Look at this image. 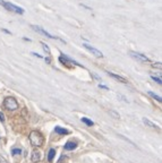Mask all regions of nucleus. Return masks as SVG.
Wrapping results in <instances>:
<instances>
[{
    "instance_id": "nucleus-5",
    "label": "nucleus",
    "mask_w": 162,
    "mask_h": 163,
    "mask_svg": "<svg viewBox=\"0 0 162 163\" xmlns=\"http://www.w3.org/2000/svg\"><path fill=\"white\" fill-rule=\"evenodd\" d=\"M130 56H132L134 59H136L139 62H146V61H150V59L147 58L146 56H144L142 53H138V52H130Z\"/></svg>"
},
{
    "instance_id": "nucleus-1",
    "label": "nucleus",
    "mask_w": 162,
    "mask_h": 163,
    "mask_svg": "<svg viewBox=\"0 0 162 163\" xmlns=\"http://www.w3.org/2000/svg\"><path fill=\"white\" fill-rule=\"evenodd\" d=\"M29 142H31V144H32V146H34V147H41L44 143L43 135L40 133V131H38V130L31 131L29 136Z\"/></svg>"
},
{
    "instance_id": "nucleus-20",
    "label": "nucleus",
    "mask_w": 162,
    "mask_h": 163,
    "mask_svg": "<svg viewBox=\"0 0 162 163\" xmlns=\"http://www.w3.org/2000/svg\"><path fill=\"white\" fill-rule=\"evenodd\" d=\"M0 120H1V121H5V116H4L2 112H0Z\"/></svg>"
},
{
    "instance_id": "nucleus-17",
    "label": "nucleus",
    "mask_w": 162,
    "mask_h": 163,
    "mask_svg": "<svg viewBox=\"0 0 162 163\" xmlns=\"http://www.w3.org/2000/svg\"><path fill=\"white\" fill-rule=\"evenodd\" d=\"M151 78L153 79V80H155L157 84H162V79L160 78V77H155V76H151Z\"/></svg>"
},
{
    "instance_id": "nucleus-22",
    "label": "nucleus",
    "mask_w": 162,
    "mask_h": 163,
    "mask_svg": "<svg viewBox=\"0 0 162 163\" xmlns=\"http://www.w3.org/2000/svg\"><path fill=\"white\" fill-rule=\"evenodd\" d=\"M4 2H5V1H2V0H0V5H1V6L4 5Z\"/></svg>"
},
{
    "instance_id": "nucleus-4",
    "label": "nucleus",
    "mask_w": 162,
    "mask_h": 163,
    "mask_svg": "<svg viewBox=\"0 0 162 163\" xmlns=\"http://www.w3.org/2000/svg\"><path fill=\"white\" fill-rule=\"evenodd\" d=\"M83 45H84V48H85V49L88 50V51H90L92 54H94L95 57H98V58H102L103 57V53L101 52V51H99L98 49H95V48H93V47H91V45L87 44V43H84Z\"/></svg>"
},
{
    "instance_id": "nucleus-19",
    "label": "nucleus",
    "mask_w": 162,
    "mask_h": 163,
    "mask_svg": "<svg viewBox=\"0 0 162 163\" xmlns=\"http://www.w3.org/2000/svg\"><path fill=\"white\" fill-rule=\"evenodd\" d=\"M109 113L110 114H112L113 117H115V118H120V116H119V114L117 113V112H115V111H112V110H111V111H110V112H109Z\"/></svg>"
},
{
    "instance_id": "nucleus-14",
    "label": "nucleus",
    "mask_w": 162,
    "mask_h": 163,
    "mask_svg": "<svg viewBox=\"0 0 162 163\" xmlns=\"http://www.w3.org/2000/svg\"><path fill=\"white\" fill-rule=\"evenodd\" d=\"M82 121H83L84 124H86L87 126H93L94 122L92 121V120H90V119L87 118H82Z\"/></svg>"
},
{
    "instance_id": "nucleus-10",
    "label": "nucleus",
    "mask_w": 162,
    "mask_h": 163,
    "mask_svg": "<svg viewBox=\"0 0 162 163\" xmlns=\"http://www.w3.org/2000/svg\"><path fill=\"white\" fill-rule=\"evenodd\" d=\"M54 131L57 134H59V135H67V134H69V131L67 129H64L61 128V127H58V126L54 128Z\"/></svg>"
},
{
    "instance_id": "nucleus-8",
    "label": "nucleus",
    "mask_w": 162,
    "mask_h": 163,
    "mask_svg": "<svg viewBox=\"0 0 162 163\" xmlns=\"http://www.w3.org/2000/svg\"><path fill=\"white\" fill-rule=\"evenodd\" d=\"M109 76H111L112 78L115 79H117V80H119L120 83H124V84H127L128 83V80L125 77H123V76H119V75H116V74H113V73H108Z\"/></svg>"
},
{
    "instance_id": "nucleus-12",
    "label": "nucleus",
    "mask_w": 162,
    "mask_h": 163,
    "mask_svg": "<svg viewBox=\"0 0 162 163\" xmlns=\"http://www.w3.org/2000/svg\"><path fill=\"white\" fill-rule=\"evenodd\" d=\"M54 154H56V151H54L53 148H51V149L49 151V154H48V161H49V162H52Z\"/></svg>"
},
{
    "instance_id": "nucleus-6",
    "label": "nucleus",
    "mask_w": 162,
    "mask_h": 163,
    "mask_svg": "<svg viewBox=\"0 0 162 163\" xmlns=\"http://www.w3.org/2000/svg\"><path fill=\"white\" fill-rule=\"evenodd\" d=\"M33 30L35 31V32H38V33H40V34H43V35H45L47 38H49V39H57L56 36H52V35L50 34V33H48L47 31H44L42 27H40V26H36V25H32L31 26Z\"/></svg>"
},
{
    "instance_id": "nucleus-21",
    "label": "nucleus",
    "mask_w": 162,
    "mask_h": 163,
    "mask_svg": "<svg viewBox=\"0 0 162 163\" xmlns=\"http://www.w3.org/2000/svg\"><path fill=\"white\" fill-rule=\"evenodd\" d=\"M99 87H101V89H108L107 86H104V85H99Z\"/></svg>"
},
{
    "instance_id": "nucleus-16",
    "label": "nucleus",
    "mask_w": 162,
    "mask_h": 163,
    "mask_svg": "<svg viewBox=\"0 0 162 163\" xmlns=\"http://www.w3.org/2000/svg\"><path fill=\"white\" fill-rule=\"evenodd\" d=\"M11 153L14 154V155H20L22 153V151H20V148H13L11 149Z\"/></svg>"
},
{
    "instance_id": "nucleus-3",
    "label": "nucleus",
    "mask_w": 162,
    "mask_h": 163,
    "mask_svg": "<svg viewBox=\"0 0 162 163\" xmlns=\"http://www.w3.org/2000/svg\"><path fill=\"white\" fill-rule=\"evenodd\" d=\"M4 7H5L7 10H9V11H14L16 14H24V9L23 8H20V7H17V6H15L14 4H10V2H4Z\"/></svg>"
},
{
    "instance_id": "nucleus-2",
    "label": "nucleus",
    "mask_w": 162,
    "mask_h": 163,
    "mask_svg": "<svg viewBox=\"0 0 162 163\" xmlns=\"http://www.w3.org/2000/svg\"><path fill=\"white\" fill-rule=\"evenodd\" d=\"M4 107H5L7 110H9V111H14V110H17V109H18V102H17L16 99L13 98V96H8V98H6L5 101H4Z\"/></svg>"
},
{
    "instance_id": "nucleus-18",
    "label": "nucleus",
    "mask_w": 162,
    "mask_h": 163,
    "mask_svg": "<svg viewBox=\"0 0 162 163\" xmlns=\"http://www.w3.org/2000/svg\"><path fill=\"white\" fill-rule=\"evenodd\" d=\"M152 67L153 68H159V69H161L162 65L161 62H154V64H152Z\"/></svg>"
},
{
    "instance_id": "nucleus-11",
    "label": "nucleus",
    "mask_w": 162,
    "mask_h": 163,
    "mask_svg": "<svg viewBox=\"0 0 162 163\" xmlns=\"http://www.w3.org/2000/svg\"><path fill=\"white\" fill-rule=\"evenodd\" d=\"M142 120H143V122H144V124L146 125L147 127H150V128H157V125H155V124H153L152 121H150L148 119H146V118H143Z\"/></svg>"
},
{
    "instance_id": "nucleus-15",
    "label": "nucleus",
    "mask_w": 162,
    "mask_h": 163,
    "mask_svg": "<svg viewBox=\"0 0 162 163\" xmlns=\"http://www.w3.org/2000/svg\"><path fill=\"white\" fill-rule=\"evenodd\" d=\"M41 44H42V48H43V50L45 51V52H47V54H50V53H51V52H50V49H49V47H48V45L45 44V43H43V42H42Z\"/></svg>"
},
{
    "instance_id": "nucleus-9",
    "label": "nucleus",
    "mask_w": 162,
    "mask_h": 163,
    "mask_svg": "<svg viewBox=\"0 0 162 163\" xmlns=\"http://www.w3.org/2000/svg\"><path fill=\"white\" fill-rule=\"evenodd\" d=\"M76 143H74V142H67V143L65 144V149L66 151H72V149H75L76 148Z\"/></svg>"
},
{
    "instance_id": "nucleus-7",
    "label": "nucleus",
    "mask_w": 162,
    "mask_h": 163,
    "mask_svg": "<svg viewBox=\"0 0 162 163\" xmlns=\"http://www.w3.org/2000/svg\"><path fill=\"white\" fill-rule=\"evenodd\" d=\"M31 160H32V162H34V163L40 162V160H41V153H40L38 149H34V151L32 152Z\"/></svg>"
},
{
    "instance_id": "nucleus-13",
    "label": "nucleus",
    "mask_w": 162,
    "mask_h": 163,
    "mask_svg": "<svg viewBox=\"0 0 162 163\" xmlns=\"http://www.w3.org/2000/svg\"><path fill=\"white\" fill-rule=\"evenodd\" d=\"M148 95H150V96H152L154 100H157V102H162V98L160 96V95H157V94H154L153 92H148Z\"/></svg>"
}]
</instances>
